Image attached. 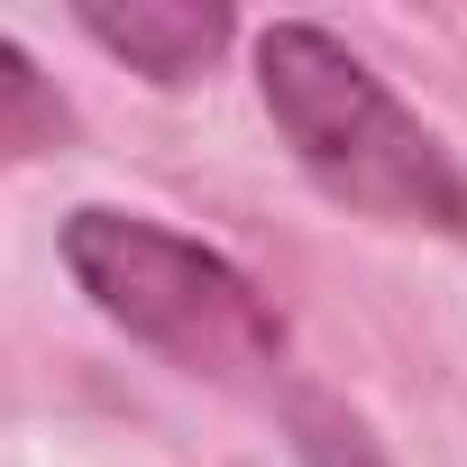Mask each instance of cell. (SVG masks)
<instances>
[{
	"label": "cell",
	"mask_w": 467,
	"mask_h": 467,
	"mask_svg": "<svg viewBox=\"0 0 467 467\" xmlns=\"http://www.w3.org/2000/svg\"><path fill=\"white\" fill-rule=\"evenodd\" d=\"M257 92H266L294 165L330 202H348L367 220H394V229L467 239V174H458V156L330 28H312V19L257 28Z\"/></svg>",
	"instance_id": "6da1fadb"
},
{
	"label": "cell",
	"mask_w": 467,
	"mask_h": 467,
	"mask_svg": "<svg viewBox=\"0 0 467 467\" xmlns=\"http://www.w3.org/2000/svg\"><path fill=\"white\" fill-rule=\"evenodd\" d=\"M65 266L92 294L101 321H119L129 339H147L156 358H174V367H192L211 385H275L285 376L275 303L229 257H211L202 239H183L165 220L83 202L65 220Z\"/></svg>",
	"instance_id": "7a4b0ae2"
},
{
	"label": "cell",
	"mask_w": 467,
	"mask_h": 467,
	"mask_svg": "<svg viewBox=\"0 0 467 467\" xmlns=\"http://www.w3.org/2000/svg\"><path fill=\"white\" fill-rule=\"evenodd\" d=\"M74 28L92 47H110L119 65H138L147 83H192L220 65V47L239 37L229 10H192V0H129V10H74Z\"/></svg>",
	"instance_id": "3957f363"
},
{
	"label": "cell",
	"mask_w": 467,
	"mask_h": 467,
	"mask_svg": "<svg viewBox=\"0 0 467 467\" xmlns=\"http://www.w3.org/2000/svg\"><path fill=\"white\" fill-rule=\"evenodd\" d=\"M74 138V110L65 92L37 74V56L19 37H0V165H19V156H47Z\"/></svg>",
	"instance_id": "277c9868"
},
{
	"label": "cell",
	"mask_w": 467,
	"mask_h": 467,
	"mask_svg": "<svg viewBox=\"0 0 467 467\" xmlns=\"http://www.w3.org/2000/svg\"><path fill=\"white\" fill-rule=\"evenodd\" d=\"M285 412H294V440H303L312 467H394V458L376 449V431H367L348 403H330V394H294Z\"/></svg>",
	"instance_id": "5b68a950"
}]
</instances>
